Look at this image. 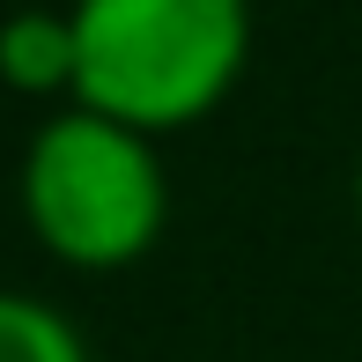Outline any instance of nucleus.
Instances as JSON below:
<instances>
[{
    "label": "nucleus",
    "mask_w": 362,
    "mask_h": 362,
    "mask_svg": "<svg viewBox=\"0 0 362 362\" xmlns=\"http://www.w3.org/2000/svg\"><path fill=\"white\" fill-rule=\"evenodd\" d=\"M74 104L163 141L229 104L252 67V0H74Z\"/></svg>",
    "instance_id": "obj_1"
},
{
    "label": "nucleus",
    "mask_w": 362,
    "mask_h": 362,
    "mask_svg": "<svg viewBox=\"0 0 362 362\" xmlns=\"http://www.w3.org/2000/svg\"><path fill=\"white\" fill-rule=\"evenodd\" d=\"M15 200L37 252H52L74 274H119L156 252L170 222V177L148 134L59 104L52 119H37L23 148Z\"/></svg>",
    "instance_id": "obj_2"
},
{
    "label": "nucleus",
    "mask_w": 362,
    "mask_h": 362,
    "mask_svg": "<svg viewBox=\"0 0 362 362\" xmlns=\"http://www.w3.org/2000/svg\"><path fill=\"white\" fill-rule=\"evenodd\" d=\"M0 89L15 96H59L74 104V23L67 8H15L0 23Z\"/></svg>",
    "instance_id": "obj_3"
},
{
    "label": "nucleus",
    "mask_w": 362,
    "mask_h": 362,
    "mask_svg": "<svg viewBox=\"0 0 362 362\" xmlns=\"http://www.w3.org/2000/svg\"><path fill=\"white\" fill-rule=\"evenodd\" d=\"M0 362H89V348L67 310H52L45 296L0 288Z\"/></svg>",
    "instance_id": "obj_4"
},
{
    "label": "nucleus",
    "mask_w": 362,
    "mask_h": 362,
    "mask_svg": "<svg viewBox=\"0 0 362 362\" xmlns=\"http://www.w3.org/2000/svg\"><path fill=\"white\" fill-rule=\"evenodd\" d=\"M355 229H362V156H355Z\"/></svg>",
    "instance_id": "obj_5"
}]
</instances>
